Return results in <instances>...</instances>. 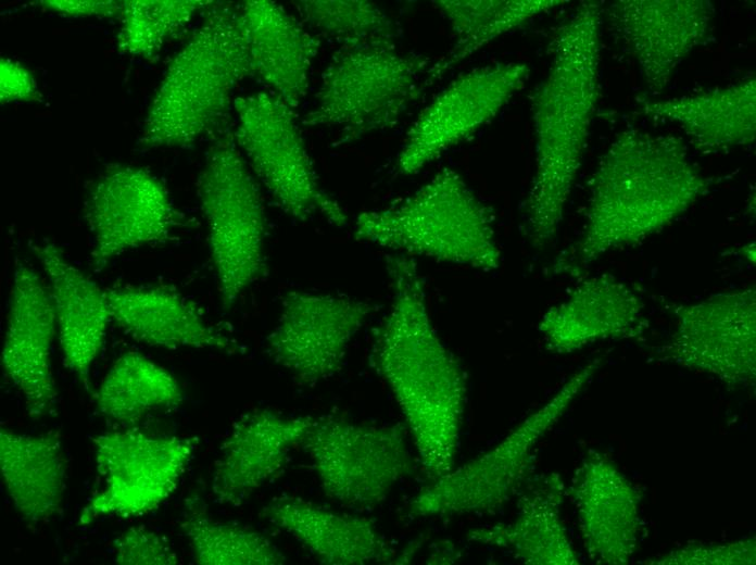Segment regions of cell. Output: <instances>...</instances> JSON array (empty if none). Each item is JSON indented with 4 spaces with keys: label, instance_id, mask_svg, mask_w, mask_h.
<instances>
[{
    "label": "cell",
    "instance_id": "obj_17",
    "mask_svg": "<svg viewBox=\"0 0 756 565\" xmlns=\"http://www.w3.org/2000/svg\"><path fill=\"white\" fill-rule=\"evenodd\" d=\"M55 332L56 319L49 287L28 263L16 261L1 365L22 395L27 414L34 419L55 412L58 391L51 365Z\"/></svg>",
    "mask_w": 756,
    "mask_h": 565
},
{
    "label": "cell",
    "instance_id": "obj_20",
    "mask_svg": "<svg viewBox=\"0 0 756 565\" xmlns=\"http://www.w3.org/2000/svg\"><path fill=\"white\" fill-rule=\"evenodd\" d=\"M32 249L49 280L64 364L88 389L91 366L112 321L106 290L71 263L55 243L42 241Z\"/></svg>",
    "mask_w": 756,
    "mask_h": 565
},
{
    "label": "cell",
    "instance_id": "obj_14",
    "mask_svg": "<svg viewBox=\"0 0 756 565\" xmlns=\"http://www.w3.org/2000/svg\"><path fill=\"white\" fill-rule=\"evenodd\" d=\"M530 67L502 62L453 79L417 116L396 158L398 172L412 176L492 121L520 90Z\"/></svg>",
    "mask_w": 756,
    "mask_h": 565
},
{
    "label": "cell",
    "instance_id": "obj_16",
    "mask_svg": "<svg viewBox=\"0 0 756 565\" xmlns=\"http://www.w3.org/2000/svg\"><path fill=\"white\" fill-rule=\"evenodd\" d=\"M715 12L708 0H620L607 8L610 25L654 95L692 50L713 38Z\"/></svg>",
    "mask_w": 756,
    "mask_h": 565
},
{
    "label": "cell",
    "instance_id": "obj_28",
    "mask_svg": "<svg viewBox=\"0 0 756 565\" xmlns=\"http://www.w3.org/2000/svg\"><path fill=\"white\" fill-rule=\"evenodd\" d=\"M434 7L453 30L451 50L427 70L426 84L441 78L495 38L565 1L559 0H437Z\"/></svg>",
    "mask_w": 756,
    "mask_h": 565
},
{
    "label": "cell",
    "instance_id": "obj_30",
    "mask_svg": "<svg viewBox=\"0 0 756 565\" xmlns=\"http://www.w3.org/2000/svg\"><path fill=\"white\" fill-rule=\"evenodd\" d=\"M180 530L187 538L193 561L200 565H278L286 556L260 531L213 518L203 500L186 499Z\"/></svg>",
    "mask_w": 756,
    "mask_h": 565
},
{
    "label": "cell",
    "instance_id": "obj_33",
    "mask_svg": "<svg viewBox=\"0 0 756 565\" xmlns=\"http://www.w3.org/2000/svg\"><path fill=\"white\" fill-rule=\"evenodd\" d=\"M756 562L755 538L691 544L642 562L648 565H749Z\"/></svg>",
    "mask_w": 756,
    "mask_h": 565
},
{
    "label": "cell",
    "instance_id": "obj_21",
    "mask_svg": "<svg viewBox=\"0 0 756 565\" xmlns=\"http://www.w3.org/2000/svg\"><path fill=\"white\" fill-rule=\"evenodd\" d=\"M106 293L112 321L136 341L166 350L242 351L236 339L204 318L196 302L168 286L117 287Z\"/></svg>",
    "mask_w": 756,
    "mask_h": 565
},
{
    "label": "cell",
    "instance_id": "obj_29",
    "mask_svg": "<svg viewBox=\"0 0 756 565\" xmlns=\"http://www.w3.org/2000/svg\"><path fill=\"white\" fill-rule=\"evenodd\" d=\"M184 392L177 379L147 356L128 351L122 354L102 379L94 395L100 415L130 424L151 412L179 406Z\"/></svg>",
    "mask_w": 756,
    "mask_h": 565
},
{
    "label": "cell",
    "instance_id": "obj_35",
    "mask_svg": "<svg viewBox=\"0 0 756 565\" xmlns=\"http://www.w3.org/2000/svg\"><path fill=\"white\" fill-rule=\"evenodd\" d=\"M1 103L13 101H39L41 95L33 74L20 63L1 59Z\"/></svg>",
    "mask_w": 756,
    "mask_h": 565
},
{
    "label": "cell",
    "instance_id": "obj_23",
    "mask_svg": "<svg viewBox=\"0 0 756 565\" xmlns=\"http://www.w3.org/2000/svg\"><path fill=\"white\" fill-rule=\"evenodd\" d=\"M644 304L626 282L603 274L580 281L558 304L550 307L539 331L555 353H571L594 342L620 338L640 323Z\"/></svg>",
    "mask_w": 756,
    "mask_h": 565
},
{
    "label": "cell",
    "instance_id": "obj_8",
    "mask_svg": "<svg viewBox=\"0 0 756 565\" xmlns=\"http://www.w3.org/2000/svg\"><path fill=\"white\" fill-rule=\"evenodd\" d=\"M198 194L219 299L229 310L263 271L266 235L260 189L234 137L207 151Z\"/></svg>",
    "mask_w": 756,
    "mask_h": 565
},
{
    "label": "cell",
    "instance_id": "obj_19",
    "mask_svg": "<svg viewBox=\"0 0 756 565\" xmlns=\"http://www.w3.org/2000/svg\"><path fill=\"white\" fill-rule=\"evenodd\" d=\"M569 493L590 557L609 565L629 563L640 531L639 497L616 464L590 451L575 472Z\"/></svg>",
    "mask_w": 756,
    "mask_h": 565
},
{
    "label": "cell",
    "instance_id": "obj_24",
    "mask_svg": "<svg viewBox=\"0 0 756 565\" xmlns=\"http://www.w3.org/2000/svg\"><path fill=\"white\" fill-rule=\"evenodd\" d=\"M240 13L253 75L291 109L299 106L307 93L320 38L270 0L247 1Z\"/></svg>",
    "mask_w": 756,
    "mask_h": 565
},
{
    "label": "cell",
    "instance_id": "obj_27",
    "mask_svg": "<svg viewBox=\"0 0 756 565\" xmlns=\"http://www.w3.org/2000/svg\"><path fill=\"white\" fill-rule=\"evenodd\" d=\"M0 472L15 511L27 525L43 524L61 510L67 474L59 432L25 435L2 428Z\"/></svg>",
    "mask_w": 756,
    "mask_h": 565
},
{
    "label": "cell",
    "instance_id": "obj_31",
    "mask_svg": "<svg viewBox=\"0 0 756 565\" xmlns=\"http://www.w3.org/2000/svg\"><path fill=\"white\" fill-rule=\"evenodd\" d=\"M294 8L303 25L340 49L394 46L401 37L399 24L366 0H300Z\"/></svg>",
    "mask_w": 756,
    "mask_h": 565
},
{
    "label": "cell",
    "instance_id": "obj_36",
    "mask_svg": "<svg viewBox=\"0 0 756 565\" xmlns=\"http://www.w3.org/2000/svg\"><path fill=\"white\" fill-rule=\"evenodd\" d=\"M39 3L65 17H119L123 9V1L113 0H45Z\"/></svg>",
    "mask_w": 756,
    "mask_h": 565
},
{
    "label": "cell",
    "instance_id": "obj_32",
    "mask_svg": "<svg viewBox=\"0 0 756 565\" xmlns=\"http://www.w3.org/2000/svg\"><path fill=\"white\" fill-rule=\"evenodd\" d=\"M213 3L203 0L123 1L117 49L123 54L153 61L169 38Z\"/></svg>",
    "mask_w": 756,
    "mask_h": 565
},
{
    "label": "cell",
    "instance_id": "obj_26",
    "mask_svg": "<svg viewBox=\"0 0 756 565\" xmlns=\"http://www.w3.org/2000/svg\"><path fill=\"white\" fill-rule=\"evenodd\" d=\"M564 485L550 474L531 484L507 524L471 529L467 537L481 545L505 550L529 565H577L579 558L560 518Z\"/></svg>",
    "mask_w": 756,
    "mask_h": 565
},
{
    "label": "cell",
    "instance_id": "obj_2",
    "mask_svg": "<svg viewBox=\"0 0 756 565\" xmlns=\"http://www.w3.org/2000/svg\"><path fill=\"white\" fill-rule=\"evenodd\" d=\"M714 181L691 162L681 138L621 131L597 163L582 230L554 273L576 276L601 256L641 243L688 212Z\"/></svg>",
    "mask_w": 756,
    "mask_h": 565
},
{
    "label": "cell",
    "instance_id": "obj_34",
    "mask_svg": "<svg viewBox=\"0 0 756 565\" xmlns=\"http://www.w3.org/2000/svg\"><path fill=\"white\" fill-rule=\"evenodd\" d=\"M119 565H175L179 558L164 536L147 527L125 530L114 542Z\"/></svg>",
    "mask_w": 756,
    "mask_h": 565
},
{
    "label": "cell",
    "instance_id": "obj_4",
    "mask_svg": "<svg viewBox=\"0 0 756 565\" xmlns=\"http://www.w3.org/2000/svg\"><path fill=\"white\" fill-rule=\"evenodd\" d=\"M253 75L240 11L212 4L169 62L140 138L147 149L188 147L225 115L238 84Z\"/></svg>",
    "mask_w": 756,
    "mask_h": 565
},
{
    "label": "cell",
    "instance_id": "obj_1",
    "mask_svg": "<svg viewBox=\"0 0 756 565\" xmlns=\"http://www.w3.org/2000/svg\"><path fill=\"white\" fill-rule=\"evenodd\" d=\"M392 301L375 337L373 363L395 399L430 479L455 467L465 414L463 367L430 319L415 261L387 259Z\"/></svg>",
    "mask_w": 756,
    "mask_h": 565
},
{
    "label": "cell",
    "instance_id": "obj_15",
    "mask_svg": "<svg viewBox=\"0 0 756 565\" xmlns=\"http://www.w3.org/2000/svg\"><path fill=\"white\" fill-rule=\"evenodd\" d=\"M84 218L96 272L127 251L169 240L181 224L163 183L144 168L122 164L104 170L91 185Z\"/></svg>",
    "mask_w": 756,
    "mask_h": 565
},
{
    "label": "cell",
    "instance_id": "obj_5",
    "mask_svg": "<svg viewBox=\"0 0 756 565\" xmlns=\"http://www.w3.org/2000/svg\"><path fill=\"white\" fill-rule=\"evenodd\" d=\"M355 238L405 255L493 271L501 254L492 215L463 177L443 167L398 205L361 213Z\"/></svg>",
    "mask_w": 756,
    "mask_h": 565
},
{
    "label": "cell",
    "instance_id": "obj_18",
    "mask_svg": "<svg viewBox=\"0 0 756 565\" xmlns=\"http://www.w3.org/2000/svg\"><path fill=\"white\" fill-rule=\"evenodd\" d=\"M313 422L312 416H288L267 409L240 416L214 464V500L230 506L247 501L282 470Z\"/></svg>",
    "mask_w": 756,
    "mask_h": 565
},
{
    "label": "cell",
    "instance_id": "obj_13",
    "mask_svg": "<svg viewBox=\"0 0 756 565\" xmlns=\"http://www.w3.org/2000/svg\"><path fill=\"white\" fill-rule=\"evenodd\" d=\"M374 309L344 294L290 291L265 339V353L302 386H316L341 371L352 339Z\"/></svg>",
    "mask_w": 756,
    "mask_h": 565
},
{
    "label": "cell",
    "instance_id": "obj_25",
    "mask_svg": "<svg viewBox=\"0 0 756 565\" xmlns=\"http://www.w3.org/2000/svg\"><path fill=\"white\" fill-rule=\"evenodd\" d=\"M641 103L643 115L677 124L700 150L728 151L755 140L754 77L727 87Z\"/></svg>",
    "mask_w": 756,
    "mask_h": 565
},
{
    "label": "cell",
    "instance_id": "obj_22",
    "mask_svg": "<svg viewBox=\"0 0 756 565\" xmlns=\"http://www.w3.org/2000/svg\"><path fill=\"white\" fill-rule=\"evenodd\" d=\"M262 517L325 565L386 563L395 556L393 545L371 520L300 497L270 500Z\"/></svg>",
    "mask_w": 756,
    "mask_h": 565
},
{
    "label": "cell",
    "instance_id": "obj_12",
    "mask_svg": "<svg viewBox=\"0 0 756 565\" xmlns=\"http://www.w3.org/2000/svg\"><path fill=\"white\" fill-rule=\"evenodd\" d=\"M677 324L663 359L724 385L756 378V290L740 288L676 307Z\"/></svg>",
    "mask_w": 756,
    "mask_h": 565
},
{
    "label": "cell",
    "instance_id": "obj_9",
    "mask_svg": "<svg viewBox=\"0 0 756 565\" xmlns=\"http://www.w3.org/2000/svg\"><path fill=\"white\" fill-rule=\"evenodd\" d=\"M234 106V140L275 203L301 222L320 215L346 226L345 210L318 181L292 109L272 92L237 98Z\"/></svg>",
    "mask_w": 756,
    "mask_h": 565
},
{
    "label": "cell",
    "instance_id": "obj_6",
    "mask_svg": "<svg viewBox=\"0 0 756 565\" xmlns=\"http://www.w3.org/2000/svg\"><path fill=\"white\" fill-rule=\"evenodd\" d=\"M597 357L571 374L544 404L526 416L494 447L431 479L408 502L417 518L492 513L522 487L542 438L558 423L600 368Z\"/></svg>",
    "mask_w": 756,
    "mask_h": 565
},
{
    "label": "cell",
    "instance_id": "obj_11",
    "mask_svg": "<svg viewBox=\"0 0 756 565\" xmlns=\"http://www.w3.org/2000/svg\"><path fill=\"white\" fill-rule=\"evenodd\" d=\"M197 437L111 430L92 439L102 488L83 507L80 525L155 511L176 490L197 450Z\"/></svg>",
    "mask_w": 756,
    "mask_h": 565
},
{
    "label": "cell",
    "instance_id": "obj_3",
    "mask_svg": "<svg viewBox=\"0 0 756 565\" xmlns=\"http://www.w3.org/2000/svg\"><path fill=\"white\" fill-rule=\"evenodd\" d=\"M601 4L584 1L558 27L552 61L532 98L536 168L520 204V231L551 243L581 167L598 100Z\"/></svg>",
    "mask_w": 756,
    "mask_h": 565
},
{
    "label": "cell",
    "instance_id": "obj_10",
    "mask_svg": "<svg viewBox=\"0 0 756 565\" xmlns=\"http://www.w3.org/2000/svg\"><path fill=\"white\" fill-rule=\"evenodd\" d=\"M301 445L326 497L357 512L381 504L416 466L398 425L323 416L314 418Z\"/></svg>",
    "mask_w": 756,
    "mask_h": 565
},
{
    "label": "cell",
    "instance_id": "obj_7",
    "mask_svg": "<svg viewBox=\"0 0 756 565\" xmlns=\"http://www.w3.org/2000/svg\"><path fill=\"white\" fill-rule=\"evenodd\" d=\"M427 65L394 46L341 48L323 72L303 124L337 128L345 141L390 128L421 92Z\"/></svg>",
    "mask_w": 756,
    "mask_h": 565
}]
</instances>
